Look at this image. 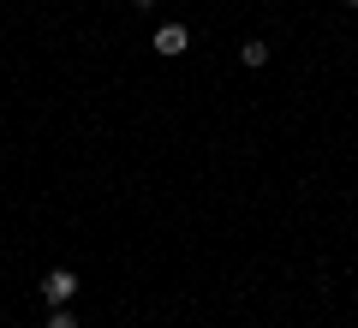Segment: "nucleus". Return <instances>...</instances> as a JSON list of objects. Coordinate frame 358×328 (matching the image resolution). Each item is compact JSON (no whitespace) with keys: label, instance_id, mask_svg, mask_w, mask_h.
Segmentation results:
<instances>
[{"label":"nucleus","instance_id":"39448f33","mask_svg":"<svg viewBox=\"0 0 358 328\" xmlns=\"http://www.w3.org/2000/svg\"><path fill=\"white\" fill-rule=\"evenodd\" d=\"M131 6H138V13H150V6H155V0H131Z\"/></svg>","mask_w":358,"mask_h":328},{"label":"nucleus","instance_id":"423d86ee","mask_svg":"<svg viewBox=\"0 0 358 328\" xmlns=\"http://www.w3.org/2000/svg\"><path fill=\"white\" fill-rule=\"evenodd\" d=\"M341 6H346V13H358V0H341Z\"/></svg>","mask_w":358,"mask_h":328},{"label":"nucleus","instance_id":"f257e3e1","mask_svg":"<svg viewBox=\"0 0 358 328\" xmlns=\"http://www.w3.org/2000/svg\"><path fill=\"white\" fill-rule=\"evenodd\" d=\"M78 292H84V280H78L72 269H48V275H42V299H48L54 311H60V304H72Z\"/></svg>","mask_w":358,"mask_h":328},{"label":"nucleus","instance_id":"f03ea898","mask_svg":"<svg viewBox=\"0 0 358 328\" xmlns=\"http://www.w3.org/2000/svg\"><path fill=\"white\" fill-rule=\"evenodd\" d=\"M185 48H192V30L185 24H162L155 30V54H162V60H179Z\"/></svg>","mask_w":358,"mask_h":328},{"label":"nucleus","instance_id":"20e7f679","mask_svg":"<svg viewBox=\"0 0 358 328\" xmlns=\"http://www.w3.org/2000/svg\"><path fill=\"white\" fill-rule=\"evenodd\" d=\"M42 328H78V316H72V304H60V311H54V316H48V322H42Z\"/></svg>","mask_w":358,"mask_h":328},{"label":"nucleus","instance_id":"7ed1b4c3","mask_svg":"<svg viewBox=\"0 0 358 328\" xmlns=\"http://www.w3.org/2000/svg\"><path fill=\"white\" fill-rule=\"evenodd\" d=\"M239 60H245V66H268V42H263V36L239 42Z\"/></svg>","mask_w":358,"mask_h":328}]
</instances>
